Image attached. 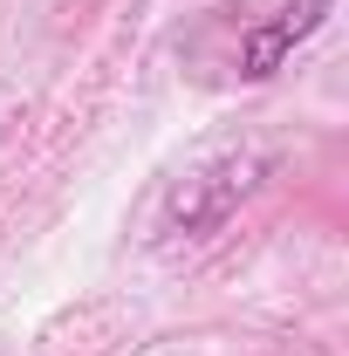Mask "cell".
Masks as SVG:
<instances>
[{"label":"cell","mask_w":349,"mask_h":356,"mask_svg":"<svg viewBox=\"0 0 349 356\" xmlns=\"http://www.w3.org/2000/svg\"><path fill=\"white\" fill-rule=\"evenodd\" d=\"M322 21H329V0H288L281 14H267L261 28L240 42V76H247V83H267V76H274Z\"/></svg>","instance_id":"cell-2"},{"label":"cell","mask_w":349,"mask_h":356,"mask_svg":"<svg viewBox=\"0 0 349 356\" xmlns=\"http://www.w3.org/2000/svg\"><path fill=\"white\" fill-rule=\"evenodd\" d=\"M254 178H261V158H219L206 172H192L185 185L172 192V206H165V233H185V240H199V233H219L226 213L254 192Z\"/></svg>","instance_id":"cell-1"}]
</instances>
